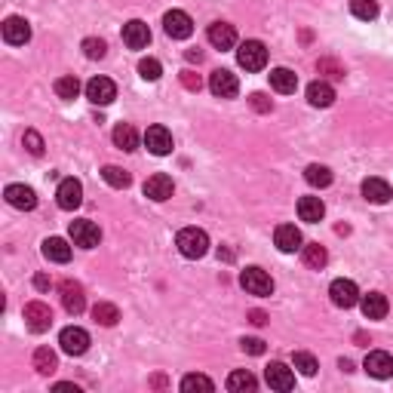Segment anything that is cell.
<instances>
[{
	"label": "cell",
	"mask_w": 393,
	"mask_h": 393,
	"mask_svg": "<svg viewBox=\"0 0 393 393\" xmlns=\"http://www.w3.org/2000/svg\"><path fill=\"white\" fill-rule=\"evenodd\" d=\"M175 246H179V252L185 258H203L209 252V237L200 228H185L175 237Z\"/></svg>",
	"instance_id": "6da1fadb"
},
{
	"label": "cell",
	"mask_w": 393,
	"mask_h": 393,
	"mask_svg": "<svg viewBox=\"0 0 393 393\" xmlns=\"http://www.w3.org/2000/svg\"><path fill=\"white\" fill-rule=\"evenodd\" d=\"M240 286H243L249 295L267 298L273 292V280H271V273L267 271H262V267H246V271L240 273Z\"/></svg>",
	"instance_id": "7a4b0ae2"
},
{
	"label": "cell",
	"mask_w": 393,
	"mask_h": 393,
	"mask_svg": "<svg viewBox=\"0 0 393 393\" xmlns=\"http://www.w3.org/2000/svg\"><path fill=\"white\" fill-rule=\"evenodd\" d=\"M237 62H240V68H246V71H262L264 65H267V49H264V44H262V40H246V44H240Z\"/></svg>",
	"instance_id": "3957f363"
},
{
	"label": "cell",
	"mask_w": 393,
	"mask_h": 393,
	"mask_svg": "<svg viewBox=\"0 0 393 393\" xmlns=\"http://www.w3.org/2000/svg\"><path fill=\"white\" fill-rule=\"evenodd\" d=\"M58 344L68 356H80L86 354L89 347V332L80 329V326H68V329H62V335H58Z\"/></svg>",
	"instance_id": "277c9868"
},
{
	"label": "cell",
	"mask_w": 393,
	"mask_h": 393,
	"mask_svg": "<svg viewBox=\"0 0 393 393\" xmlns=\"http://www.w3.org/2000/svg\"><path fill=\"white\" fill-rule=\"evenodd\" d=\"M163 28H166V34H169L172 40H188L191 34H194V22H191V15L181 13V10L166 13L163 15Z\"/></svg>",
	"instance_id": "5b68a950"
},
{
	"label": "cell",
	"mask_w": 393,
	"mask_h": 393,
	"mask_svg": "<svg viewBox=\"0 0 393 393\" xmlns=\"http://www.w3.org/2000/svg\"><path fill=\"white\" fill-rule=\"evenodd\" d=\"M71 240H74V246H80V249H96L98 246V240H102V231H98V224L93 221H86V219H80V221H71Z\"/></svg>",
	"instance_id": "8992f818"
},
{
	"label": "cell",
	"mask_w": 393,
	"mask_h": 393,
	"mask_svg": "<svg viewBox=\"0 0 393 393\" xmlns=\"http://www.w3.org/2000/svg\"><path fill=\"white\" fill-rule=\"evenodd\" d=\"M58 295H62V304L68 314H83V307H86V292H83V286L77 280H65L62 286H58Z\"/></svg>",
	"instance_id": "52a82bcc"
},
{
	"label": "cell",
	"mask_w": 393,
	"mask_h": 393,
	"mask_svg": "<svg viewBox=\"0 0 393 393\" xmlns=\"http://www.w3.org/2000/svg\"><path fill=\"white\" fill-rule=\"evenodd\" d=\"M25 323H28L31 332H46L49 326H53V311H49V304L44 301H31V304H25Z\"/></svg>",
	"instance_id": "ba28073f"
},
{
	"label": "cell",
	"mask_w": 393,
	"mask_h": 393,
	"mask_svg": "<svg viewBox=\"0 0 393 393\" xmlns=\"http://www.w3.org/2000/svg\"><path fill=\"white\" fill-rule=\"evenodd\" d=\"M209 89H212V96H219V98H233L240 93V83H237V74H231V71H212V77H209Z\"/></svg>",
	"instance_id": "9c48e42d"
},
{
	"label": "cell",
	"mask_w": 393,
	"mask_h": 393,
	"mask_svg": "<svg viewBox=\"0 0 393 393\" xmlns=\"http://www.w3.org/2000/svg\"><path fill=\"white\" fill-rule=\"evenodd\" d=\"M56 200H58V206H62L65 212H74V209L83 203V185L77 179H65L62 185H58V191H56Z\"/></svg>",
	"instance_id": "30bf717a"
},
{
	"label": "cell",
	"mask_w": 393,
	"mask_h": 393,
	"mask_svg": "<svg viewBox=\"0 0 393 393\" xmlns=\"http://www.w3.org/2000/svg\"><path fill=\"white\" fill-rule=\"evenodd\" d=\"M329 295H332V304L335 307H354L356 301H359V289H356V283L354 280H335L329 286Z\"/></svg>",
	"instance_id": "8fae6325"
},
{
	"label": "cell",
	"mask_w": 393,
	"mask_h": 393,
	"mask_svg": "<svg viewBox=\"0 0 393 393\" xmlns=\"http://www.w3.org/2000/svg\"><path fill=\"white\" fill-rule=\"evenodd\" d=\"M86 98L93 105H111L114 98H117V86H114V80H108V77H93L86 83Z\"/></svg>",
	"instance_id": "7c38bea8"
},
{
	"label": "cell",
	"mask_w": 393,
	"mask_h": 393,
	"mask_svg": "<svg viewBox=\"0 0 393 393\" xmlns=\"http://www.w3.org/2000/svg\"><path fill=\"white\" fill-rule=\"evenodd\" d=\"M4 40L10 46H25L31 40V25L22 19V15H10L4 22Z\"/></svg>",
	"instance_id": "4fadbf2b"
},
{
	"label": "cell",
	"mask_w": 393,
	"mask_h": 393,
	"mask_svg": "<svg viewBox=\"0 0 393 393\" xmlns=\"http://www.w3.org/2000/svg\"><path fill=\"white\" fill-rule=\"evenodd\" d=\"M4 197L13 209H22V212H31V209L37 206V194L28 185H6Z\"/></svg>",
	"instance_id": "5bb4252c"
},
{
	"label": "cell",
	"mask_w": 393,
	"mask_h": 393,
	"mask_svg": "<svg viewBox=\"0 0 393 393\" xmlns=\"http://www.w3.org/2000/svg\"><path fill=\"white\" fill-rule=\"evenodd\" d=\"M145 148L150 150V154L157 157H166L172 150V132L166 127H148L145 132Z\"/></svg>",
	"instance_id": "9a60e30c"
},
{
	"label": "cell",
	"mask_w": 393,
	"mask_h": 393,
	"mask_svg": "<svg viewBox=\"0 0 393 393\" xmlns=\"http://www.w3.org/2000/svg\"><path fill=\"white\" fill-rule=\"evenodd\" d=\"M363 369L372 375V378H393V356L390 354H384V350H372L369 356H366V363H363Z\"/></svg>",
	"instance_id": "2e32d148"
},
{
	"label": "cell",
	"mask_w": 393,
	"mask_h": 393,
	"mask_svg": "<svg viewBox=\"0 0 393 393\" xmlns=\"http://www.w3.org/2000/svg\"><path fill=\"white\" fill-rule=\"evenodd\" d=\"M123 44L129 49H145L150 44V28L141 19H132L123 25Z\"/></svg>",
	"instance_id": "e0dca14e"
},
{
	"label": "cell",
	"mask_w": 393,
	"mask_h": 393,
	"mask_svg": "<svg viewBox=\"0 0 393 393\" xmlns=\"http://www.w3.org/2000/svg\"><path fill=\"white\" fill-rule=\"evenodd\" d=\"M264 381L271 384L273 390H292L295 387V372H292L289 366H283V363H271L264 369Z\"/></svg>",
	"instance_id": "ac0fdd59"
},
{
	"label": "cell",
	"mask_w": 393,
	"mask_h": 393,
	"mask_svg": "<svg viewBox=\"0 0 393 393\" xmlns=\"http://www.w3.org/2000/svg\"><path fill=\"white\" fill-rule=\"evenodd\" d=\"M206 37L215 49H231L233 44H237V31H233V25H228V22H212L209 31H206Z\"/></svg>",
	"instance_id": "d6986e66"
},
{
	"label": "cell",
	"mask_w": 393,
	"mask_h": 393,
	"mask_svg": "<svg viewBox=\"0 0 393 393\" xmlns=\"http://www.w3.org/2000/svg\"><path fill=\"white\" fill-rule=\"evenodd\" d=\"M172 191H175L172 179H169V175H163V172L150 175V179L145 181V197L157 200V203H163V200H169V197H172Z\"/></svg>",
	"instance_id": "ffe728a7"
},
{
	"label": "cell",
	"mask_w": 393,
	"mask_h": 393,
	"mask_svg": "<svg viewBox=\"0 0 393 393\" xmlns=\"http://www.w3.org/2000/svg\"><path fill=\"white\" fill-rule=\"evenodd\" d=\"M359 307H363L366 320H384L387 311H390L387 298H384L381 292H369V295H363V298H359Z\"/></svg>",
	"instance_id": "44dd1931"
},
{
	"label": "cell",
	"mask_w": 393,
	"mask_h": 393,
	"mask_svg": "<svg viewBox=\"0 0 393 393\" xmlns=\"http://www.w3.org/2000/svg\"><path fill=\"white\" fill-rule=\"evenodd\" d=\"M363 197L369 200V203H375V206H384V203H390L393 188L384 179H366L363 181Z\"/></svg>",
	"instance_id": "7402d4cb"
},
{
	"label": "cell",
	"mask_w": 393,
	"mask_h": 393,
	"mask_svg": "<svg viewBox=\"0 0 393 393\" xmlns=\"http://www.w3.org/2000/svg\"><path fill=\"white\" fill-rule=\"evenodd\" d=\"M273 243H277L280 252H295V249H301V231L295 224H280L273 231Z\"/></svg>",
	"instance_id": "603a6c76"
},
{
	"label": "cell",
	"mask_w": 393,
	"mask_h": 393,
	"mask_svg": "<svg viewBox=\"0 0 393 393\" xmlns=\"http://www.w3.org/2000/svg\"><path fill=\"white\" fill-rule=\"evenodd\" d=\"M307 102H311L314 108H329L332 102H335V89H332L326 80H314L311 86H307Z\"/></svg>",
	"instance_id": "cb8c5ba5"
},
{
	"label": "cell",
	"mask_w": 393,
	"mask_h": 393,
	"mask_svg": "<svg viewBox=\"0 0 393 393\" xmlns=\"http://www.w3.org/2000/svg\"><path fill=\"white\" fill-rule=\"evenodd\" d=\"M298 215H301V221H307V224L323 221V215H326L323 200L320 197H301L298 200Z\"/></svg>",
	"instance_id": "d4e9b609"
},
{
	"label": "cell",
	"mask_w": 393,
	"mask_h": 393,
	"mask_svg": "<svg viewBox=\"0 0 393 393\" xmlns=\"http://www.w3.org/2000/svg\"><path fill=\"white\" fill-rule=\"evenodd\" d=\"M44 255L56 264H65V262H71V246L62 237H49V240H44Z\"/></svg>",
	"instance_id": "484cf974"
},
{
	"label": "cell",
	"mask_w": 393,
	"mask_h": 393,
	"mask_svg": "<svg viewBox=\"0 0 393 393\" xmlns=\"http://www.w3.org/2000/svg\"><path fill=\"white\" fill-rule=\"evenodd\" d=\"M271 86L277 89V93L289 96V93H295V89H298V77L289 68H273L271 71Z\"/></svg>",
	"instance_id": "4316f807"
},
{
	"label": "cell",
	"mask_w": 393,
	"mask_h": 393,
	"mask_svg": "<svg viewBox=\"0 0 393 393\" xmlns=\"http://www.w3.org/2000/svg\"><path fill=\"white\" fill-rule=\"evenodd\" d=\"M258 387V381H255V375L249 372V369H237V372H231V378H228V390L233 393H252Z\"/></svg>",
	"instance_id": "83f0119b"
},
{
	"label": "cell",
	"mask_w": 393,
	"mask_h": 393,
	"mask_svg": "<svg viewBox=\"0 0 393 393\" xmlns=\"http://www.w3.org/2000/svg\"><path fill=\"white\" fill-rule=\"evenodd\" d=\"M34 369L40 375H53L58 369V356H56V350H49V347H37L34 350Z\"/></svg>",
	"instance_id": "f1b7e54d"
},
{
	"label": "cell",
	"mask_w": 393,
	"mask_h": 393,
	"mask_svg": "<svg viewBox=\"0 0 393 393\" xmlns=\"http://www.w3.org/2000/svg\"><path fill=\"white\" fill-rule=\"evenodd\" d=\"M114 145L120 150H136L138 148V132L129 127V123H120V127L114 129Z\"/></svg>",
	"instance_id": "f546056e"
},
{
	"label": "cell",
	"mask_w": 393,
	"mask_h": 393,
	"mask_svg": "<svg viewBox=\"0 0 393 393\" xmlns=\"http://www.w3.org/2000/svg\"><path fill=\"white\" fill-rule=\"evenodd\" d=\"M304 179H307V185H314V188H329L332 185V169L329 166H320V163H311L304 169Z\"/></svg>",
	"instance_id": "4dcf8cb0"
},
{
	"label": "cell",
	"mask_w": 393,
	"mask_h": 393,
	"mask_svg": "<svg viewBox=\"0 0 393 393\" xmlns=\"http://www.w3.org/2000/svg\"><path fill=\"white\" fill-rule=\"evenodd\" d=\"M301 252H304V264L314 267V271H320V267H326V262H329V252L320 246V243H311V246H301Z\"/></svg>",
	"instance_id": "1f68e13d"
},
{
	"label": "cell",
	"mask_w": 393,
	"mask_h": 393,
	"mask_svg": "<svg viewBox=\"0 0 393 393\" xmlns=\"http://www.w3.org/2000/svg\"><path fill=\"white\" fill-rule=\"evenodd\" d=\"M93 320L98 326H117V320H120V311H117L114 304H108V301H98V304L93 307Z\"/></svg>",
	"instance_id": "d6a6232c"
},
{
	"label": "cell",
	"mask_w": 393,
	"mask_h": 393,
	"mask_svg": "<svg viewBox=\"0 0 393 393\" xmlns=\"http://www.w3.org/2000/svg\"><path fill=\"white\" fill-rule=\"evenodd\" d=\"M350 13L363 22L378 19V0H350Z\"/></svg>",
	"instance_id": "836d02e7"
},
{
	"label": "cell",
	"mask_w": 393,
	"mask_h": 393,
	"mask_svg": "<svg viewBox=\"0 0 393 393\" xmlns=\"http://www.w3.org/2000/svg\"><path fill=\"white\" fill-rule=\"evenodd\" d=\"M102 179H105L111 188H129V185H132V175H129L127 169H120V166H105V169H102Z\"/></svg>",
	"instance_id": "e575fe53"
},
{
	"label": "cell",
	"mask_w": 393,
	"mask_h": 393,
	"mask_svg": "<svg viewBox=\"0 0 393 393\" xmlns=\"http://www.w3.org/2000/svg\"><path fill=\"white\" fill-rule=\"evenodd\" d=\"M56 96L65 98V102L77 98V96H80V80H77V77H58V80H56Z\"/></svg>",
	"instance_id": "d590c367"
},
{
	"label": "cell",
	"mask_w": 393,
	"mask_h": 393,
	"mask_svg": "<svg viewBox=\"0 0 393 393\" xmlns=\"http://www.w3.org/2000/svg\"><path fill=\"white\" fill-rule=\"evenodd\" d=\"M292 366H295V369H298L301 375H307V378H311V375H316V369H320V363H316V359H314L311 354H304V350L292 354Z\"/></svg>",
	"instance_id": "8d00e7d4"
},
{
	"label": "cell",
	"mask_w": 393,
	"mask_h": 393,
	"mask_svg": "<svg viewBox=\"0 0 393 393\" xmlns=\"http://www.w3.org/2000/svg\"><path fill=\"white\" fill-rule=\"evenodd\" d=\"M181 390L191 393V390H206V393H212L215 390V384L206 378V375H185L181 378Z\"/></svg>",
	"instance_id": "74e56055"
},
{
	"label": "cell",
	"mask_w": 393,
	"mask_h": 393,
	"mask_svg": "<svg viewBox=\"0 0 393 393\" xmlns=\"http://www.w3.org/2000/svg\"><path fill=\"white\" fill-rule=\"evenodd\" d=\"M83 53H86V58H105L108 44L102 37H86L83 40Z\"/></svg>",
	"instance_id": "f35d334b"
},
{
	"label": "cell",
	"mask_w": 393,
	"mask_h": 393,
	"mask_svg": "<svg viewBox=\"0 0 393 393\" xmlns=\"http://www.w3.org/2000/svg\"><path fill=\"white\" fill-rule=\"evenodd\" d=\"M138 74L145 80H160L163 68H160V62H157V58H141V62H138Z\"/></svg>",
	"instance_id": "ab89813d"
},
{
	"label": "cell",
	"mask_w": 393,
	"mask_h": 393,
	"mask_svg": "<svg viewBox=\"0 0 393 393\" xmlns=\"http://www.w3.org/2000/svg\"><path fill=\"white\" fill-rule=\"evenodd\" d=\"M22 145L28 148V154H34V157L44 154V138H40V132H34V129H25Z\"/></svg>",
	"instance_id": "60d3db41"
},
{
	"label": "cell",
	"mask_w": 393,
	"mask_h": 393,
	"mask_svg": "<svg viewBox=\"0 0 393 393\" xmlns=\"http://www.w3.org/2000/svg\"><path fill=\"white\" fill-rule=\"evenodd\" d=\"M316 68H320V74H329V77H335V80L344 77V65H338L335 58H320Z\"/></svg>",
	"instance_id": "b9f144b4"
},
{
	"label": "cell",
	"mask_w": 393,
	"mask_h": 393,
	"mask_svg": "<svg viewBox=\"0 0 393 393\" xmlns=\"http://www.w3.org/2000/svg\"><path fill=\"white\" fill-rule=\"evenodd\" d=\"M179 77H181V86L191 89V93H200V89H203V80H200V74H194V71H181Z\"/></svg>",
	"instance_id": "7bdbcfd3"
},
{
	"label": "cell",
	"mask_w": 393,
	"mask_h": 393,
	"mask_svg": "<svg viewBox=\"0 0 393 393\" xmlns=\"http://www.w3.org/2000/svg\"><path fill=\"white\" fill-rule=\"evenodd\" d=\"M240 347H243L246 354H252V356L264 354V341L262 338H243V341H240Z\"/></svg>",
	"instance_id": "ee69618b"
},
{
	"label": "cell",
	"mask_w": 393,
	"mask_h": 393,
	"mask_svg": "<svg viewBox=\"0 0 393 393\" xmlns=\"http://www.w3.org/2000/svg\"><path fill=\"white\" fill-rule=\"evenodd\" d=\"M249 102H252V108H255V111H262V114H267L273 108V102L264 93H252V98H249Z\"/></svg>",
	"instance_id": "f6af8a7d"
},
{
	"label": "cell",
	"mask_w": 393,
	"mask_h": 393,
	"mask_svg": "<svg viewBox=\"0 0 393 393\" xmlns=\"http://www.w3.org/2000/svg\"><path fill=\"white\" fill-rule=\"evenodd\" d=\"M249 323H252V326H264L267 323V314L264 311H249Z\"/></svg>",
	"instance_id": "bcb514c9"
},
{
	"label": "cell",
	"mask_w": 393,
	"mask_h": 393,
	"mask_svg": "<svg viewBox=\"0 0 393 393\" xmlns=\"http://www.w3.org/2000/svg\"><path fill=\"white\" fill-rule=\"evenodd\" d=\"M34 286H37L40 292H46L49 286H53V280H49V277H46V273H37V277H34Z\"/></svg>",
	"instance_id": "7dc6e473"
},
{
	"label": "cell",
	"mask_w": 393,
	"mask_h": 393,
	"mask_svg": "<svg viewBox=\"0 0 393 393\" xmlns=\"http://www.w3.org/2000/svg\"><path fill=\"white\" fill-rule=\"evenodd\" d=\"M188 62H203V53H200V49H188Z\"/></svg>",
	"instance_id": "c3c4849f"
},
{
	"label": "cell",
	"mask_w": 393,
	"mask_h": 393,
	"mask_svg": "<svg viewBox=\"0 0 393 393\" xmlns=\"http://www.w3.org/2000/svg\"><path fill=\"white\" fill-rule=\"evenodd\" d=\"M219 258H224V262H233V252H231V249H219Z\"/></svg>",
	"instance_id": "681fc988"
},
{
	"label": "cell",
	"mask_w": 393,
	"mask_h": 393,
	"mask_svg": "<svg viewBox=\"0 0 393 393\" xmlns=\"http://www.w3.org/2000/svg\"><path fill=\"white\" fill-rule=\"evenodd\" d=\"M338 369H344V372H354V363H350V359H341V363H338Z\"/></svg>",
	"instance_id": "f907efd6"
},
{
	"label": "cell",
	"mask_w": 393,
	"mask_h": 393,
	"mask_svg": "<svg viewBox=\"0 0 393 393\" xmlns=\"http://www.w3.org/2000/svg\"><path fill=\"white\" fill-rule=\"evenodd\" d=\"M154 387H166V378H163V375H154Z\"/></svg>",
	"instance_id": "816d5d0a"
}]
</instances>
